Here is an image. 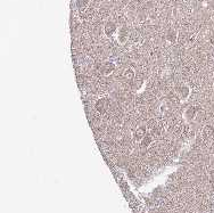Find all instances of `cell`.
<instances>
[{
    "mask_svg": "<svg viewBox=\"0 0 214 213\" xmlns=\"http://www.w3.org/2000/svg\"><path fill=\"white\" fill-rule=\"evenodd\" d=\"M165 40L169 44H174L178 41V31L176 29H169L165 32Z\"/></svg>",
    "mask_w": 214,
    "mask_h": 213,
    "instance_id": "cell-7",
    "label": "cell"
},
{
    "mask_svg": "<svg viewBox=\"0 0 214 213\" xmlns=\"http://www.w3.org/2000/svg\"><path fill=\"white\" fill-rule=\"evenodd\" d=\"M117 25H116V23L112 22V21H108V22L105 23V25H104V33L106 37L108 38H111L113 37L114 34H116V32H117Z\"/></svg>",
    "mask_w": 214,
    "mask_h": 213,
    "instance_id": "cell-4",
    "label": "cell"
},
{
    "mask_svg": "<svg viewBox=\"0 0 214 213\" xmlns=\"http://www.w3.org/2000/svg\"><path fill=\"white\" fill-rule=\"evenodd\" d=\"M122 78H123V80L127 81V82H132L133 80H134V78H136V73H134V71H133L132 69L128 67V69H125V70L123 71Z\"/></svg>",
    "mask_w": 214,
    "mask_h": 213,
    "instance_id": "cell-9",
    "label": "cell"
},
{
    "mask_svg": "<svg viewBox=\"0 0 214 213\" xmlns=\"http://www.w3.org/2000/svg\"><path fill=\"white\" fill-rule=\"evenodd\" d=\"M177 95L181 100H187L190 96V88L186 84H180L177 88Z\"/></svg>",
    "mask_w": 214,
    "mask_h": 213,
    "instance_id": "cell-5",
    "label": "cell"
},
{
    "mask_svg": "<svg viewBox=\"0 0 214 213\" xmlns=\"http://www.w3.org/2000/svg\"><path fill=\"white\" fill-rule=\"evenodd\" d=\"M108 105H109V103H108V100L106 98H100V99L97 100L95 107H96V109L98 111L99 113L104 114L107 111V108H108Z\"/></svg>",
    "mask_w": 214,
    "mask_h": 213,
    "instance_id": "cell-8",
    "label": "cell"
},
{
    "mask_svg": "<svg viewBox=\"0 0 214 213\" xmlns=\"http://www.w3.org/2000/svg\"><path fill=\"white\" fill-rule=\"evenodd\" d=\"M147 135V126L145 124H139V126L136 128V130L133 132V138L136 139V141L140 143L144 138Z\"/></svg>",
    "mask_w": 214,
    "mask_h": 213,
    "instance_id": "cell-3",
    "label": "cell"
},
{
    "mask_svg": "<svg viewBox=\"0 0 214 213\" xmlns=\"http://www.w3.org/2000/svg\"><path fill=\"white\" fill-rule=\"evenodd\" d=\"M129 38V29L127 26H121L117 30V41L121 44H124Z\"/></svg>",
    "mask_w": 214,
    "mask_h": 213,
    "instance_id": "cell-6",
    "label": "cell"
},
{
    "mask_svg": "<svg viewBox=\"0 0 214 213\" xmlns=\"http://www.w3.org/2000/svg\"><path fill=\"white\" fill-rule=\"evenodd\" d=\"M116 69V65L113 62H105L103 63L100 67H99V72L103 76H109L114 73V71Z\"/></svg>",
    "mask_w": 214,
    "mask_h": 213,
    "instance_id": "cell-1",
    "label": "cell"
},
{
    "mask_svg": "<svg viewBox=\"0 0 214 213\" xmlns=\"http://www.w3.org/2000/svg\"><path fill=\"white\" fill-rule=\"evenodd\" d=\"M202 133H203V137L205 138V139H209V138H211L212 136H213L214 133V128L212 126H205L204 128H203V131H202Z\"/></svg>",
    "mask_w": 214,
    "mask_h": 213,
    "instance_id": "cell-10",
    "label": "cell"
},
{
    "mask_svg": "<svg viewBox=\"0 0 214 213\" xmlns=\"http://www.w3.org/2000/svg\"><path fill=\"white\" fill-rule=\"evenodd\" d=\"M89 2H90V0H77V9H79L80 12L86 10V9L88 8V6H89Z\"/></svg>",
    "mask_w": 214,
    "mask_h": 213,
    "instance_id": "cell-12",
    "label": "cell"
},
{
    "mask_svg": "<svg viewBox=\"0 0 214 213\" xmlns=\"http://www.w3.org/2000/svg\"><path fill=\"white\" fill-rule=\"evenodd\" d=\"M199 112V107L197 106H188L187 108L184 109V118L186 121L191 122L194 121L197 116V113Z\"/></svg>",
    "mask_w": 214,
    "mask_h": 213,
    "instance_id": "cell-2",
    "label": "cell"
},
{
    "mask_svg": "<svg viewBox=\"0 0 214 213\" xmlns=\"http://www.w3.org/2000/svg\"><path fill=\"white\" fill-rule=\"evenodd\" d=\"M152 143H153V136L149 135V133H147L145 138L140 141V146H141V147H145V148L149 147L150 145H152Z\"/></svg>",
    "mask_w": 214,
    "mask_h": 213,
    "instance_id": "cell-11",
    "label": "cell"
}]
</instances>
